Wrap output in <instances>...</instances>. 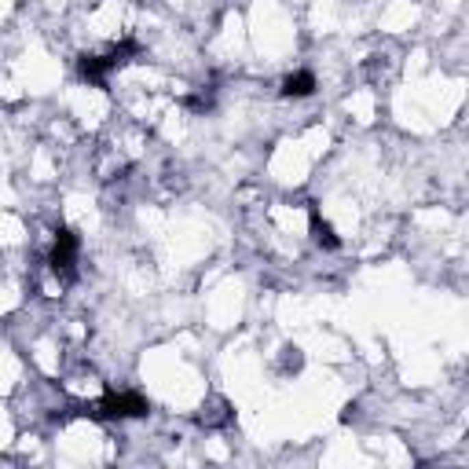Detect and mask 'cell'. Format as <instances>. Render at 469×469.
Instances as JSON below:
<instances>
[{"mask_svg": "<svg viewBox=\"0 0 469 469\" xmlns=\"http://www.w3.org/2000/svg\"><path fill=\"white\" fill-rule=\"evenodd\" d=\"M99 414L103 418H140V414H147V400L136 396V392L107 396V400L99 403Z\"/></svg>", "mask_w": 469, "mask_h": 469, "instance_id": "cell-1", "label": "cell"}, {"mask_svg": "<svg viewBox=\"0 0 469 469\" xmlns=\"http://www.w3.org/2000/svg\"><path fill=\"white\" fill-rule=\"evenodd\" d=\"M312 231H316V242L319 246H338V235H333V227L327 224V220H319V216H312Z\"/></svg>", "mask_w": 469, "mask_h": 469, "instance_id": "cell-4", "label": "cell"}, {"mask_svg": "<svg viewBox=\"0 0 469 469\" xmlns=\"http://www.w3.org/2000/svg\"><path fill=\"white\" fill-rule=\"evenodd\" d=\"M74 253H77V238L70 235V231H59V238H55V249H51V268L66 275L70 268H74Z\"/></svg>", "mask_w": 469, "mask_h": 469, "instance_id": "cell-2", "label": "cell"}, {"mask_svg": "<svg viewBox=\"0 0 469 469\" xmlns=\"http://www.w3.org/2000/svg\"><path fill=\"white\" fill-rule=\"evenodd\" d=\"M312 88H316V77L312 74H294V77H286V85H283V96H312Z\"/></svg>", "mask_w": 469, "mask_h": 469, "instance_id": "cell-3", "label": "cell"}]
</instances>
